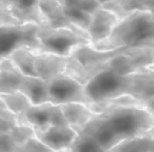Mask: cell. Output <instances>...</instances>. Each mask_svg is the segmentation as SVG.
Segmentation results:
<instances>
[{
    "label": "cell",
    "instance_id": "cell-1",
    "mask_svg": "<svg viewBox=\"0 0 154 152\" xmlns=\"http://www.w3.org/2000/svg\"><path fill=\"white\" fill-rule=\"evenodd\" d=\"M154 115L130 97H120L101 110L77 132L71 152H107L119 142L147 133Z\"/></svg>",
    "mask_w": 154,
    "mask_h": 152
},
{
    "label": "cell",
    "instance_id": "cell-2",
    "mask_svg": "<svg viewBox=\"0 0 154 152\" xmlns=\"http://www.w3.org/2000/svg\"><path fill=\"white\" fill-rule=\"evenodd\" d=\"M99 50L149 48L154 50V11L134 12L119 19L109 37L95 45Z\"/></svg>",
    "mask_w": 154,
    "mask_h": 152
},
{
    "label": "cell",
    "instance_id": "cell-3",
    "mask_svg": "<svg viewBox=\"0 0 154 152\" xmlns=\"http://www.w3.org/2000/svg\"><path fill=\"white\" fill-rule=\"evenodd\" d=\"M40 50L63 57H70L81 45L90 44L89 35L79 28H46L38 31Z\"/></svg>",
    "mask_w": 154,
    "mask_h": 152
},
{
    "label": "cell",
    "instance_id": "cell-4",
    "mask_svg": "<svg viewBox=\"0 0 154 152\" xmlns=\"http://www.w3.org/2000/svg\"><path fill=\"white\" fill-rule=\"evenodd\" d=\"M41 25L36 23H0V61L19 49L40 50L38 31Z\"/></svg>",
    "mask_w": 154,
    "mask_h": 152
},
{
    "label": "cell",
    "instance_id": "cell-5",
    "mask_svg": "<svg viewBox=\"0 0 154 152\" xmlns=\"http://www.w3.org/2000/svg\"><path fill=\"white\" fill-rule=\"evenodd\" d=\"M48 102L61 105L67 103H83L90 105L85 95L84 85L73 75L64 72L47 81Z\"/></svg>",
    "mask_w": 154,
    "mask_h": 152
},
{
    "label": "cell",
    "instance_id": "cell-6",
    "mask_svg": "<svg viewBox=\"0 0 154 152\" xmlns=\"http://www.w3.org/2000/svg\"><path fill=\"white\" fill-rule=\"evenodd\" d=\"M19 124L25 126L32 130V133L41 132L52 126L67 124L60 105L51 102L42 104H31L20 115L16 116Z\"/></svg>",
    "mask_w": 154,
    "mask_h": 152
},
{
    "label": "cell",
    "instance_id": "cell-7",
    "mask_svg": "<svg viewBox=\"0 0 154 152\" xmlns=\"http://www.w3.org/2000/svg\"><path fill=\"white\" fill-rule=\"evenodd\" d=\"M0 23H36L45 26L41 0H0Z\"/></svg>",
    "mask_w": 154,
    "mask_h": 152
},
{
    "label": "cell",
    "instance_id": "cell-8",
    "mask_svg": "<svg viewBox=\"0 0 154 152\" xmlns=\"http://www.w3.org/2000/svg\"><path fill=\"white\" fill-rule=\"evenodd\" d=\"M32 135V130L19 124L0 101V152H18L23 142Z\"/></svg>",
    "mask_w": 154,
    "mask_h": 152
},
{
    "label": "cell",
    "instance_id": "cell-9",
    "mask_svg": "<svg viewBox=\"0 0 154 152\" xmlns=\"http://www.w3.org/2000/svg\"><path fill=\"white\" fill-rule=\"evenodd\" d=\"M130 97L137 105L154 115V67H147L134 73Z\"/></svg>",
    "mask_w": 154,
    "mask_h": 152
},
{
    "label": "cell",
    "instance_id": "cell-10",
    "mask_svg": "<svg viewBox=\"0 0 154 152\" xmlns=\"http://www.w3.org/2000/svg\"><path fill=\"white\" fill-rule=\"evenodd\" d=\"M65 19L79 29L85 30L90 16L101 5L97 0H55Z\"/></svg>",
    "mask_w": 154,
    "mask_h": 152
},
{
    "label": "cell",
    "instance_id": "cell-11",
    "mask_svg": "<svg viewBox=\"0 0 154 152\" xmlns=\"http://www.w3.org/2000/svg\"><path fill=\"white\" fill-rule=\"evenodd\" d=\"M119 17L113 13L112 11L99 7L96 11L93 12L89 19V24L85 29V31L89 35L90 38V45H95L109 37L113 29L119 22Z\"/></svg>",
    "mask_w": 154,
    "mask_h": 152
},
{
    "label": "cell",
    "instance_id": "cell-12",
    "mask_svg": "<svg viewBox=\"0 0 154 152\" xmlns=\"http://www.w3.org/2000/svg\"><path fill=\"white\" fill-rule=\"evenodd\" d=\"M34 136L54 152L70 148L77 136V132L70 126H52L45 130L34 133Z\"/></svg>",
    "mask_w": 154,
    "mask_h": 152
},
{
    "label": "cell",
    "instance_id": "cell-13",
    "mask_svg": "<svg viewBox=\"0 0 154 152\" xmlns=\"http://www.w3.org/2000/svg\"><path fill=\"white\" fill-rule=\"evenodd\" d=\"M69 57L58 56L49 53L35 51L34 59V72L35 77L42 78L48 81L51 78L66 72Z\"/></svg>",
    "mask_w": 154,
    "mask_h": 152
},
{
    "label": "cell",
    "instance_id": "cell-14",
    "mask_svg": "<svg viewBox=\"0 0 154 152\" xmlns=\"http://www.w3.org/2000/svg\"><path fill=\"white\" fill-rule=\"evenodd\" d=\"M60 109L63 111V115L67 126H70L76 132L82 129L97 113L90 105L83 104V103L61 104Z\"/></svg>",
    "mask_w": 154,
    "mask_h": 152
},
{
    "label": "cell",
    "instance_id": "cell-15",
    "mask_svg": "<svg viewBox=\"0 0 154 152\" xmlns=\"http://www.w3.org/2000/svg\"><path fill=\"white\" fill-rule=\"evenodd\" d=\"M19 92H22L31 104H42L48 102V87L47 81L38 77L32 75H24L20 86Z\"/></svg>",
    "mask_w": 154,
    "mask_h": 152
},
{
    "label": "cell",
    "instance_id": "cell-16",
    "mask_svg": "<svg viewBox=\"0 0 154 152\" xmlns=\"http://www.w3.org/2000/svg\"><path fill=\"white\" fill-rule=\"evenodd\" d=\"M24 74L13 65L11 59L0 61V95L11 93L19 90Z\"/></svg>",
    "mask_w": 154,
    "mask_h": 152
},
{
    "label": "cell",
    "instance_id": "cell-17",
    "mask_svg": "<svg viewBox=\"0 0 154 152\" xmlns=\"http://www.w3.org/2000/svg\"><path fill=\"white\" fill-rule=\"evenodd\" d=\"M102 7L123 18L134 12L154 11V0H111L103 4Z\"/></svg>",
    "mask_w": 154,
    "mask_h": 152
},
{
    "label": "cell",
    "instance_id": "cell-18",
    "mask_svg": "<svg viewBox=\"0 0 154 152\" xmlns=\"http://www.w3.org/2000/svg\"><path fill=\"white\" fill-rule=\"evenodd\" d=\"M107 152H154V138L144 133L119 142Z\"/></svg>",
    "mask_w": 154,
    "mask_h": 152
},
{
    "label": "cell",
    "instance_id": "cell-19",
    "mask_svg": "<svg viewBox=\"0 0 154 152\" xmlns=\"http://www.w3.org/2000/svg\"><path fill=\"white\" fill-rule=\"evenodd\" d=\"M0 101L2 102L5 108L14 116L20 115L25 109H28L31 105L29 99L19 91L0 95Z\"/></svg>",
    "mask_w": 154,
    "mask_h": 152
},
{
    "label": "cell",
    "instance_id": "cell-20",
    "mask_svg": "<svg viewBox=\"0 0 154 152\" xmlns=\"http://www.w3.org/2000/svg\"><path fill=\"white\" fill-rule=\"evenodd\" d=\"M11 61L13 65L19 69V72L24 75H32L35 77L34 72V59L35 51L30 49H19L16 50L11 56Z\"/></svg>",
    "mask_w": 154,
    "mask_h": 152
},
{
    "label": "cell",
    "instance_id": "cell-21",
    "mask_svg": "<svg viewBox=\"0 0 154 152\" xmlns=\"http://www.w3.org/2000/svg\"><path fill=\"white\" fill-rule=\"evenodd\" d=\"M18 152H54V151L51 150L49 147H47L46 145H43L40 140H37L32 135L23 142V145L20 146Z\"/></svg>",
    "mask_w": 154,
    "mask_h": 152
},
{
    "label": "cell",
    "instance_id": "cell-22",
    "mask_svg": "<svg viewBox=\"0 0 154 152\" xmlns=\"http://www.w3.org/2000/svg\"><path fill=\"white\" fill-rule=\"evenodd\" d=\"M147 134H149L150 136H153V138H154V124H153V126H152V128L147 132Z\"/></svg>",
    "mask_w": 154,
    "mask_h": 152
},
{
    "label": "cell",
    "instance_id": "cell-23",
    "mask_svg": "<svg viewBox=\"0 0 154 152\" xmlns=\"http://www.w3.org/2000/svg\"><path fill=\"white\" fill-rule=\"evenodd\" d=\"M97 1H99V4L102 6L103 4H106V2H108V1H111V0H97Z\"/></svg>",
    "mask_w": 154,
    "mask_h": 152
},
{
    "label": "cell",
    "instance_id": "cell-24",
    "mask_svg": "<svg viewBox=\"0 0 154 152\" xmlns=\"http://www.w3.org/2000/svg\"><path fill=\"white\" fill-rule=\"evenodd\" d=\"M58 152H71L70 148H66V150H63V151H58Z\"/></svg>",
    "mask_w": 154,
    "mask_h": 152
},
{
    "label": "cell",
    "instance_id": "cell-25",
    "mask_svg": "<svg viewBox=\"0 0 154 152\" xmlns=\"http://www.w3.org/2000/svg\"><path fill=\"white\" fill-rule=\"evenodd\" d=\"M150 67H154V65H153V66H150Z\"/></svg>",
    "mask_w": 154,
    "mask_h": 152
}]
</instances>
